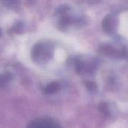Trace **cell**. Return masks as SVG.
Instances as JSON below:
<instances>
[{"label":"cell","mask_w":128,"mask_h":128,"mask_svg":"<svg viewBox=\"0 0 128 128\" xmlns=\"http://www.w3.org/2000/svg\"><path fill=\"white\" fill-rule=\"evenodd\" d=\"M87 23V20L80 12H76L70 7H64L62 10V26L64 29L81 28Z\"/></svg>","instance_id":"obj_1"},{"label":"cell","mask_w":128,"mask_h":128,"mask_svg":"<svg viewBox=\"0 0 128 128\" xmlns=\"http://www.w3.org/2000/svg\"><path fill=\"white\" fill-rule=\"evenodd\" d=\"M98 52L109 58H124L128 56V48L121 44L104 43L98 47Z\"/></svg>","instance_id":"obj_2"},{"label":"cell","mask_w":128,"mask_h":128,"mask_svg":"<svg viewBox=\"0 0 128 128\" xmlns=\"http://www.w3.org/2000/svg\"><path fill=\"white\" fill-rule=\"evenodd\" d=\"M119 26V16L117 13L112 12L107 14L103 20L102 28L104 32L109 35L116 34Z\"/></svg>","instance_id":"obj_3"}]
</instances>
